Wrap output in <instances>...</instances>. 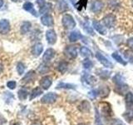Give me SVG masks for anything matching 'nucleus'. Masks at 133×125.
I'll return each instance as SVG.
<instances>
[{
    "label": "nucleus",
    "mask_w": 133,
    "mask_h": 125,
    "mask_svg": "<svg viewBox=\"0 0 133 125\" xmlns=\"http://www.w3.org/2000/svg\"><path fill=\"white\" fill-rule=\"evenodd\" d=\"M62 24L66 29H73L76 27V21L71 14H66L62 16Z\"/></svg>",
    "instance_id": "f257e3e1"
},
{
    "label": "nucleus",
    "mask_w": 133,
    "mask_h": 125,
    "mask_svg": "<svg viewBox=\"0 0 133 125\" xmlns=\"http://www.w3.org/2000/svg\"><path fill=\"white\" fill-rule=\"evenodd\" d=\"M116 16L113 14H108L103 17L102 23L107 28H112L116 25Z\"/></svg>",
    "instance_id": "f03ea898"
},
{
    "label": "nucleus",
    "mask_w": 133,
    "mask_h": 125,
    "mask_svg": "<svg viewBox=\"0 0 133 125\" xmlns=\"http://www.w3.org/2000/svg\"><path fill=\"white\" fill-rule=\"evenodd\" d=\"M77 46L74 45H70V46H66L64 49V54L65 56L69 58V59H75L77 56Z\"/></svg>",
    "instance_id": "7ed1b4c3"
},
{
    "label": "nucleus",
    "mask_w": 133,
    "mask_h": 125,
    "mask_svg": "<svg viewBox=\"0 0 133 125\" xmlns=\"http://www.w3.org/2000/svg\"><path fill=\"white\" fill-rule=\"evenodd\" d=\"M104 8V3L102 0H94V1L91 3V12L96 14H100Z\"/></svg>",
    "instance_id": "20e7f679"
},
{
    "label": "nucleus",
    "mask_w": 133,
    "mask_h": 125,
    "mask_svg": "<svg viewBox=\"0 0 133 125\" xmlns=\"http://www.w3.org/2000/svg\"><path fill=\"white\" fill-rule=\"evenodd\" d=\"M57 99V94L51 92V93L45 94L43 97L41 98V103H45V104H51V103H53L54 102H56Z\"/></svg>",
    "instance_id": "39448f33"
},
{
    "label": "nucleus",
    "mask_w": 133,
    "mask_h": 125,
    "mask_svg": "<svg viewBox=\"0 0 133 125\" xmlns=\"http://www.w3.org/2000/svg\"><path fill=\"white\" fill-rule=\"evenodd\" d=\"M96 58H97V59L101 63L104 67H106V68H113V64H112V63L108 60L107 58L104 56L103 54H102L101 53L97 52V53H96Z\"/></svg>",
    "instance_id": "423d86ee"
},
{
    "label": "nucleus",
    "mask_w": 133,
    "mask_h": 125,
    "mask_svg": "<svg viewBox=\"0 0 133 125\" xmlns=\"http://www.w3.org/2000/svg\"><path fill=\"white\" fill-rule=\"evenodd\" d=\"M95 93H96V96H99L101 98H106L107 97L110 93V89L108 86H101L98 89H94Z\"/></svg>",
    "instance_id": "0eeeda50"
},
{
    "label": "nucleus",
    "mask_w": 133,
    "mask_h": 125,
    "mask_svg": "<svg viewBox=\"0 0 133 125\" xmlns=\"http://www.w3.org/2000/svg\"><path fill=\"white\" fill-rule=\"evenodd\" d=\"M41 23H43L44 26L47 27H52L54 25V20H53V17L49 14H43L41 17Z\"/></svg>",
    "instance_id": "6e6552de"
},
{
    "label": "nucleus",
    "mask_w": 133,
    "mask_h": 125,
    "mask_svg": "<svg viewBox=\"0 0 133 125\" xmlns=\"http://www.w3.org/2000/svg\"><path fill=\"white\" fill-rule=\"evenodd\" d=\"M46 39L49 44H54L57 42V33L53 29H49L46 32Z\"/></svg>",
    "instance_id": "1a4fd4ad"
},
{
    "label": "nucleus",
    "mask_w": 133,
    "mask_h": 125,
    "mask_svg": "<svg viewBox=\"0 0 133 125\" xmlns=\"http://www.w3.org/2000/svg\"><path fill=\"white\" fill-rule=\"evenodd\" d=\"M92 27L96 31L98 32L101 35H106L107 34V30L106 27L102 25L97 20H93L92 21Z\"/></svg>",
    "instance_id": "9d476101"
},
{
    "label": "nucleus",
    "mask_w": 133,
    "mask_h": 125,
    "mask_svg": "<svg viewBox=\"0 0 133 125\" xmlns=\"http://www.w3.org/2000/svg\"><path fill=\"white\" fill-rule=\"evenodd\" d=\"M100 106H101V113L103 115L108 117L112 115V110L109 103H107L106 102H102L100 103Z\"/></svg>",
    "instance_id": "9b49d317"
},
{
    "label": "nucleus",
    "mask_w": 133,
    "mask_h": 125,
    "mask_svg": "<svg viewBox=\"0 0 133 125\" xmlns=\"http://www.w3.org/2000/svg\"><path fill=\"white\" fill-rule=\"evenodd\" d=\"M82 79L83 82L89 86H93L97 83V79H96V78L92 76V75H91L90 73H84L82 75Z\"/></svg>",
    "instance_id": "f8f14e48"
},
{
    "label": "nucleus",
    "mask_w": 133,
    "mask_h": 125,
    "mask_svg": "<svg viewBox=\"0 0 133 125\" xmlns=\"http://www.w3.org/2000/svg\"><path fill=\"white\" fill-rule=\"evenodd\" d=\"M54 56H55V50L51 48H48L45 51L43 56V60L44 63H48L52 59Z\"/></svg>",
    "instance_id": "ddd939ff"
},
{
    "label": "nucleus",
    "mask_w": 133,
    "mask_h": 125,
    "mask_svg": "<svg viewBox=\"0 0 133 125\" xmlns=\"http://www.w3.org/2000/svg\"><path fill=\"white\" fill-rule=\"evenodd\" d=\"M10 30V24L7 19H3L0 21V33L7 34Z\"/></svg>",
    "instance_id": "4468645a"
},
{
    "label": "nucleus",
    "mask_w": 133,
    "mask_h": 125,
    "mask_svg": "<svg viewBox=\"0 0 133 125\" xmlns=\"http://www.w3.org/2000/svg\"><path fill=\"white\" fill-rule=\"evenodd\" d=\"M52 83V78L50 76H45L43 78H42L40 81V86L43 89H48L51 87Z\"/></svg>",
    "instance_id": "2eb2a0df"
},
{
    "label": "nucleus",
    "mask_w": 133,
    "mask_h": 125,
    "mask_svg": "<svg viewBox=\"0 0 133 125\" xmlns=\"http://www.w3.org/2000/svg\"><path fill=\"white\" fill-rule=\"evenodd\" d=\"M81 39H82V36L79 31H72L68 35V39L71 43L77 42V40Z\"/></svg>",
    "instance_id": "dca6fc26"
},
{
    "label": "nucleus",
    "mask_w": 133,
    "mask_h": 125,
    "mask_svg": "<svg viewBox=\"0 0 133 125\" xmlns=\"http://www.w3.org/2000/svg\"><path fill=\"white\" fill-rule=\"evenodd\" d=\"M43 44L40 43H36L32 47V53L33 56L38 57L40 54L42 53V52H43Z\"/></svg>",
    "instance_id": "f3484780"
},
{
    "label": "nucleus",
    "mask_w": 133,
    "mask_h": 125,
    "mask_svg": "<svg viewBox=\"0 0 133 125\" xmlns=\"http://www.w3.org/2000/svg\"><path fill=\"white\" fill-rule=\"evenodd\" d=\"M23 8L28 12H30L32 15H34L35 17H37V14L36 10L33 8V4L31 2H26L23 4Z\"/></svg>",
    "instance_id": "a211bd4d"
},
{
    "label": "nucleus",
    "mask_w": 133,
    "mask_h": 125,
    "mask_svg": "<svg viewBox=\"0 0 133 125\" xmlns=\"http://www.w3.org/2000/svg\"><path fill=\"white\" fill-rule=\"evenodd\" d=\"M123 117L127 122H131V121H133V106L128 108V110L123 114Z\"/></svg>",
    "instance_id": "6ab92c4d"
},
{
    "label": "nucleus",
    "mask_w": 133,
    "mask_h": 125,
    "mask_svg": "<svg viewBox=\"0 0 133 125\" xmlns=\"http://www.w3.org/2000/svg\"><path fill=\"white\" fill-rule=\"evenodd\" d=\"M80 53H81V55L84 58H90L92 56V53H91V51L87 47H85V46L81 47Z\"/></svg>",
    "instance_id": "aec40b11"
},
{
    "label": "nucleus",
    "mask_w": 133,
    "mask_h": 125,
    "mask_svg": "<svg viewBox=\"0 0 133 125\" xmlns=\"http://www.w3.org/2000/svg\"><path fill=\"white\" fill-rule=\"evenodd\" d=\"M52 9V5L51 3H45L44 5L40 7V14H49V12Z\"/></svg>",
    "instance_id": "412c9836"
},
{
    "label": "nucleus",
    "mask_w": 133,
    "mask_h": 125,
    "mask_svg": "<svg viewBox=\"0 0 133 125\" xmlns=\"http://www.w3.org/2000/svg\"><path fill=\"white\" fill-rule=\"evenodd\" d=\"M34 77H35V72L33 70H31V71H29V72H28L26 74H25V76L23 78L22 80L23 82H25V83H28V82L33 80Z\"/></svg>",
    "instance_id": "4be33fe9"
},
{
    "label": "nucleus",
    "mask_w": 133,
    "mask_h": 125,
    "mask_svg": "<svg viewBox=\"0 0 133 125\" xmlns=\"http://www.w3.org/2000/svg\"><path fill=\"white\" fill-rule=\"evenodd\" d=\"M68 63L66 61H62L60 62L57 65V70L59 71L61 73H64L66 70H68Z\"/></svg>",
    "instance_id": "5701e85b"
},
{
    "label": "nucleus",
    "mask_w": 133,
    "mask_h": 125,
    "mask_svg": "<svg viewBox=\"0 0 133 125\" xmlns=\"http://www.w3.org/2000/svg\"><path fill=\"white\" fill-rule=\"evenodd\" d=\"M111 57L113 58L116 62L119 63V64H122V65H124V66H125V65H127V61H126V60H124L123 58H122V56H121L117 52H114L113 53L111 54Z\"/></svg>",
    "instance_id": "b1692460"
},
{
    "label": "nucleus",
    "mask_w": 133,
    "mask_h": 125,
    "mask_svg": "<svg viewBox=\"0 0 133 125\" xmlns=\"http://www.w3.org/2000/svg\"><path fill=\"white\" fill-rule=\"evenodd\" d=\"M42 93H43V89H40L39 87L35 88V89L32 91V93H30V97H29V99L32 100L33 98H35L37 97H38V96H40Z\"/></svg>",
    "instance_id": "393cba45"
},
{
    "label": "nucleus",
    "mask_w": 133,
    "mask_h": 125,
    "mask_svg": "<svg viewBox=\"0 0 133 125\" xmlns=\"http://www.w3.org/2000/svg\"><path fill=\"white\" fill-rule=\"evenodd\" d=\"M57 89H75L76 85L72 84V83H59L57 86Z\"/></svg>",
    "instance_id": "a878e982"
},
{
    "label": "nucleus",
    "mask_w": 133,
    "mask_h": 125,
    "mask_svg": "<svg viewBox=\"0 0 133 125\" xmlns=\"http://www.w3.org/2000/svg\"><path fill=\"white\" fill-rule=\"evenodd\" d=\"M97 74L102 79H107L111 76V72L110 71H107V70H97Z\"/></svg>",
    "instance_id": "bb28decb"
},
{
    "label": "nucleus",
    "mask_w": 133,
    "mask_h": 125,
    "mask_svg": "<svg viewBox=\"0 0 133 125\" xmlns=\"http://www.w3.org/2000/svg\"><path fill=\"white\" fill-rule=\"evenodd\" d=\"M91 108V104L87 100H84L79 106V109H80L81 112H88Z\"/></svg>",
    "instance_id": "cd10ccee"
},
{
    "label": "nucleus",
    "mask_w": 133,
    "mask_h": 125,
    "mask_svg": "<svg viewBox=\"0 0 133 125\" xmlns=\"http://www.w3.org/2000/svg\"><path fill=\"white\" fill-rule=\"evenodd\" d=\"M82 66L85 69L90 70L92 68V67H93V62L91 61L89 58H87L86 59L82 61Z\"/></svg>",
    "instance_id": "c85d7f7f"
},
{
    "label": "nucleus",
    "mask_w": 133,
    "mask_h": 125,
    "mask_svg": "<svg viewBox=\"0 0 133 125\" xmlns=\"http://www.w3.org/2000/svg\"><path fill=\"white\" fill-rule=\"evenodd\" d=\"M125 100H126V103L127 106L129 107H132L133 106V93L129 92L127 93L126 97H125Z\"/></svg>",
    "instance_id": "c756f323"
},
{
    "label": "nucleus",
    "mask_w": 133,
    "mask_h": 125,
    "mask_svg": "<svg viewBox=\"0 0 133 125\" xmlns=\"http://www.w3.org/2000/svg\"><path fill=\"white\" fill-rule=\"evenodd\" d=\"M87 2H88V0H79L77 3H75V7L77 10L81 11L82 8H86Z\"/></svg>",
    "instance_id": "7c9ffc66"
},
{
    "label": "nucleus",
    "mask_w": 133,
    "mask_h": 125,
    "mask_svg": "<svg viewBox=\"0 0 133 125\" xmlns=\"http://www.w3.org/2000/svg\"><path fill=\"white\" fill-rule=\"evenodd\" d=\"M57 7L61 12H65L68 9V5L65 0H59L57 3Z\"/></svg>",
    "instance_id": "2f4dec72"
},
{
    "label": "nucleus",
    "mask_w": 133,
    "mask_h": 125,
    "mask_svg": "<svg viewBox=\"0 0 133 125\" xmlns=\"http://www.w3.org/2000/svg\"><path fill=\"white\" fill-rule=\"evenodd\" d=\"M28 95V90H26L25 89H21L18 91V98H19L20 100H22V101H23V100H25V99H27Z\"/></svg>",
    "instance_id": "473e14b6"
},
{
    "label": "nucleus",
    "mask_w": 133,
    "mask_h": 125,
    "mask_svg": "<svg viewBox=\"0 0 133 125\" xmlns=\"http://www.w3.org/2000/svg\"><path fill=\"white\" fill-rule=\"evenodd\" d=\"M31 27H32V25L29 22H24L22 24V26H21V32H22V33H23V34H25V33L29 32Z\"/></svg>",
    "instance_id": "72a5a7b5"
},
{
    "label": "nucleus",
    "mask_w": 133,
    "mask_h": 125,
    "mask_svg": "<svg viewBox=\"0 0 133 125\" xmlns=\"http://www.w3.org/2000/svg\"><path fill=\"white\" fill-rule=\"evenodd\" d=\"M113 82L116 83V85L123 84L124 83V78L121 74H116L113 78Z\"/></svg>",
    "instance_id": "f704fd0d"
},
{
    "label": "nucleus",
    "mask_w": 133,
    "mask_h": 125,
    "mask_svg": "<svg viewBox=\"0 0 133 125\" xmlns=\"http://www.w3.org/2000/svg\"><path fill=\"white\" fill-rule=\"evenodd\" d=\"M83 29H84V31L87 33V34H89L91 36H94V31L91 27L89 26V24L87 23H83Z\"/></svg>",
    "instance_id": "c9c22d12"
},
{
    "label": "nucleus",
    "mask_w": 133,
    "mask_h": 125,
    "mask_svg": "<svg viewBox=\"0 0 133 125\" xmlns=\"http://www.w3.org/2000/svg\"><path fill=\"white\" fill-rule=\"evenodd\" d=\"M124 56L129 62L133 64V51H131V50H126L124 52Z\"/></svg>",
    "instance_id": "e433bc0d"
},
{
    "label": "nucleus",
    "mask_w": 133,
    "mask_h": 125,
    "mask_svg": "<svg viewBox=\"0 0 133 125\" xmlns=\"http://www.w3.org/2000/svg\"><path fill=\"white\" fill-rule=\"evenodd\" d=\"M3 98L5 100V102L7 103H9L11 101L14 99V94H12L9 92H6V93H4V96H3Z\"/></svg>",
    "instance_id": "4c0bfd02"
},
{
    "label": "nucleus",
    "mask_w": 133,
    "mask_h": 125,
    "mask_svg": "<svg viewBox=\"0 0 133 125\" xmlns=\"http://www.w3.org/2000/svg\"><path fill=\"white\" fill-rule=\"evenodd\" d=\"M95 123L97 125H102V118H101V117H100V114L97 108H95Z\"/></svg>",
    "instance_id": "58836bf2"
},
{
    "label": "nucleus",
    "mask_w": 133,
    "mask_h": 125,
    "mask_svg": "<svg viewBox=\"0 0 133 125\" xmlns=\"http://www.w3.org/2000/svg\"><path fill=\"white\" fill-rule=\"evenodd\" d=\"M17 71H18V73L19 75H22L24 71H25V65L23 64L22 62H20L18 64V65H17Z\"/></svg>",
    "instance_id": "ea45409f"
},
{
    "label": "nucleus",
    "mask_w": 133,
    "mask_h": 125,
    "mask_svg": "<svg viewBox=\"0 0 133 125\" xmlns=\"http://www.w3.org/2000/svg\"><path fill=\"white\" fill-rule=\"evenodd\" d=\"M49 71V68L46 65V64H41L39 67H38V72L42 74H43V73H48Z\"/></svg>",
    "instance_id": "a19ab883"
},
{
    "label": "nucleus",
    "mask_w": 133,
    "mask_h": 125,
    "mask_svg": "<svg viewBox=\"0 0 133 125\" xmlns=\"http://www.w3.org/2000/svg\"><path fill=\"white\" fill-rule=\"evenodd\" d=\"M16 85H17V83L15 81H9L7 83V87L10 89H14L16 88Z\"/></svg>",
    "instance_id": "79ce46f5"
},
{
    "label": "nucleus",
    "mask_w": 133,
    "mask_h": 125,
    "mask_svg": "<svg viewBox=\"0 0 133 125\" xmlns=\"http://www.w3.org/2000/svg\"><path fill=\"white\" fill-rule=\"evenodd\" d=\"M127 46L130 48L133 49V37H131L129 39H127Z\"/></svg>",
    "instance_id": "37998d69"
},
{
    "label": "nucleus",
    "mask_w": 133,
    "mask_h": 125,
    "mask_svg": "<svg viewBox=\"0 0 133 125\" xmlns=\"http://www.w3.org/2000/svg\"><path fill=\"white\" fill-rule=\"evenodd\" d=\"M37 3L40 7H42V6L45 4V0H37Z\"/></svg>",
    "instance_id": "c03bdc74"
},
{
    "label": "nucleus",
    "mask_w": 133,
    "mask_h": 125,
    "mask_svg": "<svg viewBox=\"0 0 133 125\" xmlns=\"http://www.w3.org/2000/svg\"><path fill=\"white\" fill-rule=\"evenodd\" d=\"M31 125H42V123L40 122H38V121H37V122H34V123H32Z\"/></svg>",
    "instance_id": "a18cd8bd"
},
{
    "label": "nucleus",
    "mask_w": 133,
    "mask_h": 125,
    "mask_svg": "<svg viewBox=\"0 0 133 125\" xmlns=\"http://www.w3.org/2000/svg\"><path fill=\"white\" fill-rule=\"evenodd\" d=\"M114 125H123V124H122V123H120L119 121H116V123Z\"/></svg>",
    "instance_id": "49530a36"
},
{
    "label": "nucleus",
    "mask_w": 133,
    "mask_h": 125,
    "mask_svg": "<svg viewBox=\"0 0 133 125\" xmlns=\"http://www.w3.org/2000/svg\"><path fill=\"white\" fill-rule=\"evenodd\" d=\"M3 0H0V8L3 6Z\"/></svg>",
    "instance_id": "de8ad7c7"
},
{
    "label": "nucleus",
    "mask_w": 133,
    "mask_h": 125,
    "mask_svg": "<svg viewBox=\"0 0 133 125\" xmlns=\"http://www.w3.org/2000/svg\"><path fill=\"white\" fill-rule=\"evenodd\" d=\"M2 71H3V65L0 64V73H2Z\"/></svg>",
    "instance_id": "09e8293b"
},
{
    "label": "nucleus",
    "mask_w": 133,
    "mask_h": 125,
    "mask_svg": "<svg viewBox=\"0 0 133 125\" xmlns=\"http://www.w3.org/2000/svg\"><path fill=\"white\" fill-rule=\"evenodd\" d=\"M12 125H21V124L18 123H12Z\"/></svg>",
    "instance_id": "8fccbe9b"
},
{
    "label": "nucleus",
    "mask_w": 133,
    "mask_h": 125,
    "mask_svg": "<svg viewBox=\"0 0 133 125\" xmlns=\"http://www.w3.org/2000/svg\"><path fill=\"white\" fill-rule=\"evenodd\" d=\"M78 125H88V124H87V123H80V124H78Z\"/></svg>",
    "instance_id": "3c124183"
},
{
    "label": "nucleus",
    "mask_w": 133,
    "mask_h": 125,
    "mask_svg": "<svg viewBox=\"0 0 133 125\" xmlns=\"http://www.w3.org/2000/svg\"><path fill=\"white\" fill-rule=\"evenodd\" d=\"M12 1H17V0H12Z\"/></svg>",
    "instance_id": "603ef678"
},
{
    "label": "nucleus",
    "mask_w": 133,
    "mask_h": 125,
    "mask_svg": "<svg viewBox=\"0 0 133 125\" xmlns=\"http://www.w3.org/2000/svg\"><path fill=\"white\" fill-rule=\"evenodd\" d=\"M132 3H133V0H132Z\"/></svg>",
    "instance_id": "864d4df0"
}]
</instances>
